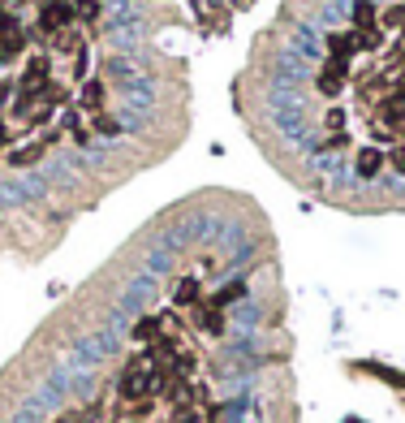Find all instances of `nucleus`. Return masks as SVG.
Instances as JSON below:
<instances>
[{
    "instance_id": "nucleus-1",
    "label": "nucleus",
    "mask_w": 405,
    "mask_h": 423,
    "mask_svg": "<svg viewBox=\"0 0 405 423\" xmlns=\"http://www.w3.org/2000/svg\"><path fill=\"white\" fill-rule=\"evenodd\" d=\"M384 151H358V160H354V173L362 177V182H371V177H379L384 173Z\"/></svg>"
},
{
    "instance_id": "nucleus-2",
    "label": "nucleus",
    "mask_w": 405,
    "mask_h": 423,
    "mask_svg": "<svg viewBox=\"0 0 405 423\" xmlns=\"http://www.w3.org/2000/svg\"><path fill=\"white\" fill-rule=\"evenodd\" d=\"M354 22L367 31V26H375V9L367 5V0H358V5H354Z\"/></svg>"
},
{
    "instance_id": "nucleus-3",
    "label": "nucleus",
    "mask_w": 405,
    "mask_h": 423,
    "mask_svg": "<svg viewBox=\"0 0 405 423\" xmlns=\"http://www.w3.org/2000/svg\"><path fill=\"white\" fill-rule=\"evenodd\" d=\"M177 302H182V307L199 302V281H182V290H177Z\"/></svg>"
},
{
    "instance_id": "nucleus-4",
    "label": "nucleus",
    "mask_w": 405,
    "mask_h": 423,
    "mask_svg": "<svg viewBox=\"0 0 405 423\" xmlns=\"http://www.w3.org/2000/svg\"><path fill=\"white\" fill-rule=\"evenodd\" d=\"M155 329H160V320H143V324L134 329V337H138V341H147V337H155Z\"/></svg>"
},
{
    "instance_id": "nucleus-5",
    "label": "nucleus",
    "mask_w": 405,
    "mask_h": 423,
    "mask_svg": "<svg viewBox=\"0 0 405 423\" xmlns=\"http://www.w3.org/2000/svg\"><path fill=\"white\" fill-rule=\"evenodd\" d=\"M384 22H388V26H405V5H392Z\"/></svg>"
}]
</instances>
